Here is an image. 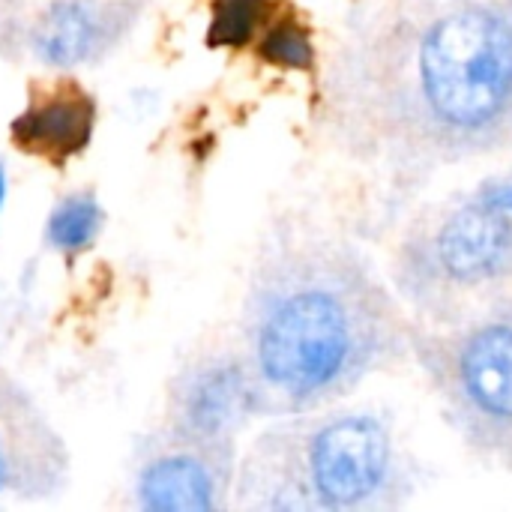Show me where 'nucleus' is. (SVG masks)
<instances>
[{
	"label": "nucleus",
	"mask_w": 512,
	"mask_h": 512,
	"mask_svg": "<svg viewBox=\"0 0 512 512\" xmlns=\"http://www.w3.org/2000/svg\"><path fill=\"white\" fill-rule=\"evenodd\" d=\"M384 132L429 153L512 141V0H444L384 33Z\"/></svg>",
	"instance_id": "obj_1"
},
{
	"label": "nucleus",
	"mask_w": 512,
	"mask_h": 512,
	"mask_svg": "<svg viewBox=\"0 0 512 512\" xmlns=\"http://www.w3.org/2000/svg\"><path fill=\"white\" fill-rule=\"evenodd\" d=\"M102 225V210L93 198H69L48 219V240L63 252L84 249Z\"/></svg>",
	"instance_id": "obj_12"
},
{
	"label": "nucleus",
	"mask_w": 512,
	"mask_h": 512,
	"mask_svg": "<svg viewBox=\"0 0 512 512\" xmlns=\"http://www.w3.org/2000/svg\"><path fill=\"white\" fill-rule=\"evenodd\" d=\"M6 483V459H3V450H0V489Z\"/></svg>",
	"instance_id": "obj_15"
},
{
	"label": "nucleus",
	"mask_w": 512,
	"mask_h": 512,
	"mask_svg": "<svg viewBox=\"0 0 512 512\" xmlns=\"http://www.w3.org/2000/svg\"><path fill=\"white\" fill-rule=\"evenodd\" d=\"M96 36V12L81 0H60L42 15L33 33V48L51 66H75L93 51Z\"/></svg>",
	"instance_id": "obj_9"
},
{
	"label": "nucleus",
	"mask_w": 512,
	"mask_h": 512,
	"mask_svg": "<svg viewBox=\"0 0 512 512\" xmlns=\"http://www.w3.org/2000/svg\"><path fill=\"white\" fill-rule=\"evenodd\" d=\"M426 360L465 435L512 465V294L462 330L432 339Z\"/></svg>",
	"instance_id": "obj_3"
},
{
	"label": "nucleus",
	"mask_w": 512,
	"mask_h": 512,
	"mask_svg": "<svg viewBox=\"0 0 512 512\" xmlns=\"http://www.w3.org/2000/svg\"><path fill=\"white\" fill-rule=\"evenodd\" d=\"M486 195H489V198H492L495 204L507 207V210L512 213V189H510V186H504V189H489Z\"/></svg>",
	"instance_id": "obj_13"
},
{
	"label": "nucleus",
	"mask_w": 512,
	"mask_h": 512,
	"mask_svg": "<svg viewBox=\"0 0 512 512\" xmlns=\"http://www.w3.org/2000/svg\"><path fill=\"white\" fill-rule=\"evenodd\" d=\"M96 105L93 99L69 84L27 108L12 123V138L21 150L45 159H69L81 153L93 138Z\"/></svg>",
	"instance_id": "obj_6"
},
{
	"label": "nucleus",
	"mask_w": 512,
	"mask_h": 512,
	"mask_svg": "<svg viewBox=\"0 0 512 512\" xmlns=\"http://www.w3.org/2000/svg\"><path fill=\"white\" fill-rule=\"evenodd\" d=\"M399 345V315L345 252L291 261L264 291L252 327L258 375L291 402L357 384Z\"/></svg>",
	"instance_id": "obj_2"
},
{
	"label": "nucleus",
	"mask_w": 512,
	"mask_h": 512,
	"mask_svg": "<svg viewBox=\"0 0 512 512\" xmlns=\"http://www.w3.org/2000/svg\"><path fill=\"white\" fill-rule=\"evenodd\" d=\"M255 402V390L243 369L237 366H213L201 372L183 405L186 426L201 438H216L240 423Z\"/></svg>",
	"instance_id": "obj_7"
},
{
	"label": "nucleus",
	"mask_w": 512,
	"mask_h": 512,
	"mask_svg": "<svg viewBox=\"0 0 512 512\" xmlns=\"http://www.w3.org/2000/svg\"><path fill=\"white\" fill-rule=\"evenodd\" d=\"M267 15V0H213L207 45L240 48L246 45Z\"/></svg>",
	"instance_id": "obj_10"
},
{
	"label": "nucleus",
	"mask_w": 512,
	"mask_h": 512,
	"mask_svg": "<svg viewBox=\"0 0 512 512\" xmlns=\"http://www.w3.org/2000/svg\"><path fill=\"white\" fill-rule=\"evenodd\" d=\"M3 201H6V171L0 165V210H3Z\"/></svg>",
	"instance_id": "obj_14"
},
{
	"label": "nucleus",
	"mask_w": 512,
	"mask_h": 512,
	"mask_svg": "<svg viewBox=\"0 0 512 512\" xmlns=\"http://www.w3.org/2000/svg\"><path fill=\"white\" fill-rule=\"evenodd\" d=\"M300 474L285 507L363 510L393 501L399 480L396 441L372 414L333 417L315 426L300 447Z\"/></svg>",
	"instance_id": "obj_4"
},
{
	"label": "nucleus",
	"mask_w": 512,
	"mask_h": 512,
	"mask_svg": "<svg viewBox=\"0 0 512 512\" xmlns=\"http://www.w3.org/2000/svg\"><path fill=\"white\" fill-rule=\"evenodd\" d=\"M432 273L474 291L512 276V213L483 195L456 210L432 240Z\"/></svg>",
	"instance_id": "obj_5"
},
{
	"label": "nucleus",
	"mask_w": 512,
	"mask_h": 512,
	"mask_svg": "<svg viewBox=\"0 0 512 512\" xmlns=\"http://www.w3.org/2000/svg\"><path fill=\"white\" fill-rule=\"evenodd\" d=\"M138 498L153 512H207L216 504V486L198 459L168 456L141 474Z\"/></svg>",
	"instance_id": "obj_8"
},
{
	"label": "nucleus",
	"mask_w": 512,
	"mask_h": 512,
	"mask_svg": "<svg viewBox=\"0 0 512 512\" xmlns=\"http://www.w3.org/2000/svg\"><path fill=\"white\" fill-rule=\"evenodd\" d=\"M258 54L273 63V66H282V69H312L315 66V48H312V39H309V30L285 15L279 18L276 24H270L264 30V39L258 45Z\"/></svg>",
	"instance_id": "obj_11"
}]
</instances>
